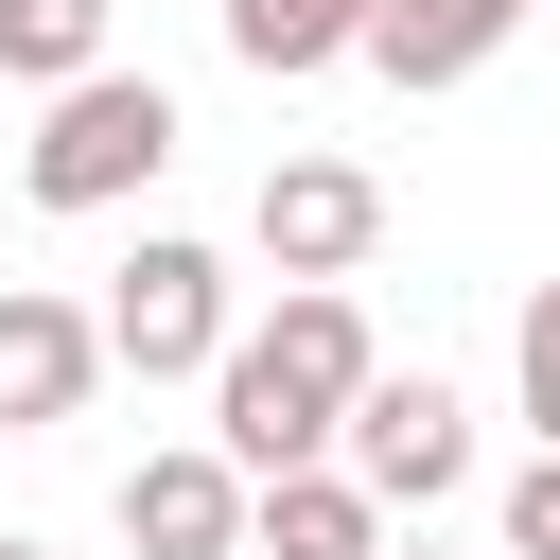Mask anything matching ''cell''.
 I'll list each match as a JSON object with an SVG mask.
<instances>
[{
	"instance_id": "8",
	"label": "cell",
	"mask_w": 560,
	"mask_h": 560,
	"mask_svg": "<svg viewBox=\"0 0 560 560\" xmlns=\"http://www.w3.org/2000/svg\"><path fill=\"white\" fill-rule=\"evenodd\" d=\"M385 542V490L350 455H298V472H245V560H368Z\"/></svg>"
},
{
	"instance_id": "11",
	"label": "cell",
	"mask_w": 560,
	"mask_h": 560,
	"mask_svg": "<svg viewBox=\"0 0 560 560\" xmlns=\"http://www.w3.org/2000/svg\"><path fill=\"white\" fill-rule=\"evenodd\" d=\"M105 70V0H0V88H70Z\"/></svg>"
},
{
	"instance_id": "16",
	"label": "cell",
	"mask_w": 560,
	"mask_h": 560,
	"mask_svg": "<svg viewBox=\"0 0 560 560\" xmlns=\"http://www.w3.org/2000/svg\"><path fill=\"white\" fill-rule=\"evenodd\" d=\"M542 18H560V0H542Z\"/></svg>"
},
{
	"instance_id": "5",
	"label": "cell",
	"mask_w": 560,
	"mask_h": 560,
	"mask_svg": "<svg viewBox=\"0 0 560 560\" xmlns=\"http://www.w3.org/2000/svg\"><path fill=\"white\" fill-rule=\"evenodd\" d=\"M245 245H262L280 280H350V262L385 245V175H368V158H280L262 210H245Z\"/></svg>"
},
{
	"instance_id": "4",
	"label": "cell",
	"mask_w": 560,
	"mask_h": 560,
	"mask_svg": "<svg viewBox=\"0 0 560 560\" xmlns=\"http://www.w3.org/2000/svg\"><path fill=\"white\" fill-rule=\"evenodd\" d=\"M332 455H350L385 508H438V490L472 472V402H455L438 368H368V385H350V420H332Z\"/></svg>"
},
{
	"instance_id": "6",
	"label": "cell",
	"mask_w": 560,
	"mask_h": 560,
	"mask_svg": "<svg viewBox=\"0 0 560 560\" xmlns=\"http://www.w3.org/2000/svg\"><path fill=\"white\" fill-rule=\"evenodd\" d=\"M88 385H105V315L52 298V280H0V438L88 420Z\"/></svg>"
},
{
	"instance_id": "14",
	"label": "cell",
	"mask_w": 560,
	"mask_h": 560,
	"mask_svg": "<svg viewBox=\"0 0 560 560\" xmlns=\"http://www.w3.org/2000/svg\"><path fill=\"white\" fill-rule=\"evenodd\" d=\"M368 560H438V542H368Z\"/></svg>"
},
{
	"instance_id": "7",
	"label": "cell",
	"mask_w": 560,
	"mask_h": 560,
	"mask_svg": "<svg viewBox=\"0 0 560 560\" xmlns=\"http://www.w3.org/2000/svg\"><path fill=\"white\" fill-rule=\"evenodd\" d=\"M122 542L140 560H245V455L228 438H158L122 472Z\"/></svg>"
},
{
	"instance_id": "13",
	"label": "cell",
	"mask_w": 560,
	"mask_h": 560,
	"mask_svg": "<svg viewBox=\"0 0 560 560\" xmlns=\"http://www.w3.org/2000/svg\"><path fill=\"white\" fill-rule=\"evenodd\" d=\"M508 560H560V438L508 472Z\"/></svg>"
},
{
	"instance_id": "9",
	"label": "cell",
	"mask_w": 560,
	"mask_h": 560,
	"mask_svg": "<svg viewBox=\"0 0 560 560\" xmlns=\"http://www.w3.org/2000/svg\"><path fill=\"white\" fill-rule=\"evenodd\" d=\"M525 18H542V0H368V35H350V52H368L385 88H472Z\"/></svg>"
},
{
	"instance_id": "1",
	"label": "cell",
	"mask_w": 560,
	"mask_h": 560,
	"mask_svg": "<svg viewBox=\"0 0 560 560\" xmlns=\"http://www.w3.org/2000/svg\"><path fill=\"white\" fill-rule=\"evenodd\" d=\"M368 368H385L368 298L350 280H280V315H228V350H210V438L245 472H298V455H332V420H350Z\"/></svg>"
},
{
	"instance_id": "12",
	"label": "cell",
	"mask_w": 560,
	"mask_h": 560,
	"mask_svg": "<svg viewBox=\"0 0 560 560\" xmlns=\"http://www.w3.org/2000/svg\"><path fill=\"white\" fill-rule=\"evenodd\" d=\"M508 385H525V438H560V280L508 315Z\"/></svg>"
},
{
	"instance_id": "2",
	"label": "cell",
	"mask_w": 560,
	"mask_h": 560,
	"mask_svg": "<svg viewBox=\"0 0 560 560\" xmlns=\"http://www.w3.org/2000/svg\"><path fill=\"white\" fill-rule=\"evenodd\" d=\"M158 175H175V88L158 70H70L35 105V140H18V192L35 210H140Z\"/></svg>"
},
{
	"instance_id": "10",
	"label": "cell",
	"mask_w": 560,
	"mask_h": 560,
	"mask_svg": "<svg viewBox=\"0 0 560 560\" xmlns=\"http://www.w3.org/2000/svg\"><path fill=\"white\" fill-rule=\"evenodd\" d=\"M350 35H368V0H228V52H245L262 88H315V70H350Z\"/></svg>"
},
{
	"instance_id": "15",
	"label": "cell",
	"mask_w": 560,
	"mask_h": 560,
	"mask_svg": "<svg viewBox=\"0 0 560 560\" xmlns=\"http://www.w3.org/2000/svg\"><path fill=\"white\" fill-rule=\"evenodd\" d=\"M0 560H52V542H18V525H0Z\"/></svg>"
},
{
	"instance_id": "3",
	"label": "cell",
	"mask_w": 560,
	"mask_h": 560,
	"mask_svg": "<svg viewBox=\"0 0 560 560\" xmlns=\"http://www.w3.org/2000/svg\"><path fill=\"white\" fill-rule=\"evenodd\" d=\"M105 368H140V385H210V350H228V262L192 245V228H140L122 262H105Z\"/></svg>"
}]
</instances>
